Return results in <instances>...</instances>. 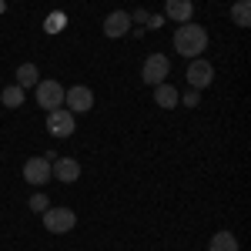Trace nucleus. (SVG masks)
Here are the masks:
<instances>
[{
	"instance_id": "obj_1",
	"label": "nucleus",
	"mask_w": 251,
	"mask_h": 251,
	"mask_svg": "<svg viewBox=\"0 0 251 251\" xmlns=\"http://www.w3.org/2000/svg\"><path fill=\"white\" fill-rule=\"evenodd\" d=\"M204 47H208V30H204L201 24L188 20V24H181V27L174 30V50H177L181 57H191V60L201 57Z\"/></svg>"
},
{
	"instance_id": "obj_2",
	"label": "nucleus",
	"mask_w": 251,
	"mask_h": 251,
	"mask_svg": "<svg viewBox=\"0 0 251 251\" xmlns=\"http://www.w3.org/2000/svg\"><path fill=\"white\" fill-rule=\"evenodd\" d=\"M74 225H77V214L71 208H47L44 211V228L50 234H71Z\"/></svg>"
},
{
	"instance_id": "obj_3",
	"label": "nucleus",
	"mask_w": 251,
	"mask_h": 251,
	"mask_svg": "<svg viewBox=\"0 0 251 251\" xmlns=\"http://www.w3.org/2000/svg\"><path fill=\"white\" fill-rule=\"evenodd\" d=\"M168 71H171V60L164 57V54H151V57L144 60V67H141V80L148 87H157V84H164Z\"/></svg>"
},
{
	"instance_id": "obj_4",
	"label": "nucleus",
	"mask_w": 251,
	"mask_h": 251,
	"mask_svg": "<svg viewBox=\"0 0 251 251\" xmlns=\"http://www.w3.org/2000/svg\"><path fill=\"white\" fill-rule=\"evenodd\" d=\"M37 104H40V111H47V114L64 107V87L57 80H37Z\"/></svg>"
},
{
	"instance_id": "obj_5",
	"label": "nucleus",
	"mask_w": 251,
	"mask_h": 251,
	"mask_svg": "<svg viewBox=\"0 0 251 251\" xmlns=\"http://www.w3.org/2000/svg\"><path fill=\"white\" fill-rule=\"evenodd\" d=\"M64 104H67L71 114H87V111L94 107V91L84 87V84H77V87L64 91Z\"/></svg>"
},
{
	"instance_id": "obj_6",
	"label": "nucleus",
	"mask_w": 251,
	"mask_h": 251,
	"mask_svg": "<svg viewBox=\"0 0 251 251\" xmlns=\"http://www.w3.org/2000/svg\"><path fill=\"white\" fill-rule=\"evenodd\" d=\"M50 177H54V174H50V161H47V157H27V164H24V181H27V184L44 188Z\"/></svg>"
},
{
	"instance_id": "obj_7",
	"label": "nucleus",
	"mask_w": 251,
	"mask_h": 251,
	"mask_svg": "<svg viewBox=\"0 0 251 251\" xmlns=\"http://www.w3.org/2000/svg\"><path fill=\"white\" fill-rule=\"evenodd\" d=\"M74 127H77V124H74V114H71L67 107H57V111L47 114V131L54 137H71Z\"/></svg>"
},
{
	"instance_id": "obj_8",
	"label": "nucleus",
	"mask_w": 251,
	"mask_h": 251,
	"mask_svg": "<svg viewBox=\"0 0 251 251\" xmlns=\"http://www.w3.org/2000/svg\"><path fill=\"white\" fill-rule=\"evenodd\" d=\"M214 80V67L208 64L204 57H194L191 64H188V84H191L194 91H201V87H208Z\"/></svg>"
},
{
	"instance_id": "obj_9",
	"label": "nucleus",
	"mask_w": 251,
	"mask_h": 251,
	"mask_svg": "<svg viewBox=\"0 0 251 251\" xmlns=\"http://www.w3.org/2000/svg\"><path fill=\"white\" fill-rule=\"evenodd\" d=\"M127 30H131V14L127 10H111L104 17V37L117 40V37H124Z\"/></svg>"
},
{
	"instance_id": "obj_10",
	"label": "nucleus",
	"mask_w": 251,
	"mask_h": 251,
	"mask_svg": "<svg viewBox=\"0 0 251 251\" xmlns=\"http://www.w3.org/2000/svg\"><path fill=\"white\" fill-rule=\"evenodd\" d=\"M50 174H54L57 181H64V184H74L80 177V164L74 157H57V161L50 164Z\"/></svg>"
},
{
	"instance_id": "obj_11",
	"label": "nucleus",
	"mask_w": 251,
	"mask_h": 251,
	"mask_svg": "<svg viewBox=\"0 0 251 251\" xmlns=\"http://www.w3.org/2000/svg\"><path fill=\"white\" fill-rule=\"evenodd\" d=\"M191 14H194L191 0H164V17H168V20H181V24H188Z\"/></svg>"
},
{
	"instance_id": "obj_12",
	"label": "nucleus",
	"mask_w": 251,
	"mask_h": 251,
	"mask_svg": "<svg viewBox=\"0 0 251 251\" xmlns=\"http://www.w3.org/2000/svg\"><path fill=\"white\" fill-rule=\"evenodd\" d=\"M154 100H157V107H164V111H171V107H177V87H171V84H157L154 87Z\"/></svg>"
},
{
	"instance_id": "obj_13",
	"label": "nucleus",
	"mask_w": 251,
	"mask_h": 251,
	"mask_svg": "<svg viewBox=\"0 0 251 251\" xmlns=\"http://www.w3.org/2000/svg\"><path fill=\"white\" fill-rule=\"evenodd\" d=\"M37 80H40L37 64H20L17 67V87H37Z\"/></svg>"
},
{
	"instance_id": "obj_14",
	"label": "nucleus",
	"mask_w": 251,
	"mask_h": 251,
	"mask_svg": "<svg viewBox=\"0 0 251 251\" xmlns=\"http://www.w3.org/2000/svg\"><path fill=\"white\" fill-rule=\"evenodd\" d=\"M208 251H241V248H238V238H234L231 231H218V234L211 238Z\"/></svg>"
},
{
	"instance_id": "obj_15",
	"label": "nucleus",
	"mask_w": 251,
	"mask_h": 251,
	"mask_svg": "<svg viewBox=\"0 0 251 251\" xmlns=\"http://www.w3.org/2000/svg\"><path fill=\"white\" fill-rule=\"evenodd\" d=\"M231 20L238 24V27H248L251 24V3L248 0H234L231 3Z\"/></svg>"
},
{
	"instance_id": "obj_16",
	"label": "nucleus",
	"mask_w": 251,
	"mask_h": 251,
	"mask_svg": "<svg viewBox=\"0 0 251 251\" xmlns=\"http://www.w3.org/2000/svg\"><path fill=\"white\" fill-rule=\"evenodd\" d=\"M0 100H3V107H20L24 104V87H17V84H10V87H3V94H0Z\"/></svg>"
},
{
	"instance_id": "obj_17",
	"label": "nucleus",
	"mask_w": 251,
	"mask_h": 251,
	"mask_svg": "<svg viewBox=\"0 0 251 251\" xmlns=\"http://www.w3.org/2000/svg\"><path fill=\"white\" fill-rule=\"evenodd\" d=\"M64 24H67V17H64V14H50V17H47V24H44V30H47V34H60V30H64Z\"/></svg>"
},
{
	"instance_id": "obj_18",
	"label": "nucleus",
	"mask_w": 251,
	"mask_h": 251,
	"mask_svg": "<svg viewBox=\"0 0 251 251\" xmlns=\"http://www.w3.org/2000/svg\"><path fill=\"white\" fill-rule=\"evenodd\" d=\"M47 208H50V201H47V194H34V198H30V211H47Z\"/></svg>"
},
{
	"instance_id": "obj_19",
	"label": "nucleus",
	"mask_w": 251,
	"mask_h": 251,
	"mask_svg": "<svg viewBox=\"0 0 251 251\" xmlns=\"http://www.w3.org/2000/svg\"><path fill=\"white\" fill-rule=\"evenodd\" d=\"M198 100H201V94H198L194 87H191V91H188L184 97H181V104H184V107H198Z\"/></svg>"
},
{
	"instance_id": "obj_20",
	"label": "nucleus",
	"mask_w": 251,
	"mask_h": 251,
	"mask_svg": "<svg viewBox=\"0 0 251 251\" xmlns=\"http://www.w3.org/2000/svg\"><path fill=\"white\" fill-rule=\"evenodd\" d=\"M3 10H7V0H0V14H3Z\"/></svg>"
}]
</instances>
